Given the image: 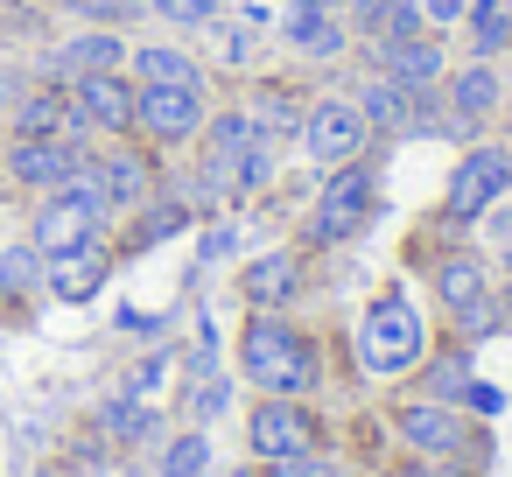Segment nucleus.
<instances>
[{
  "label": "nucleus",
  "instance_id": "13",
  "mask_svg": "<svg viewBox=\"0 0 512 477\" xmlns=\"http://www.w3.org/2000/svg\"><path fill=\"white\" fill-rule=\"evenodd\" d=\"M274 43L295 64H337V57H351V22L337 8H323V0H281Z\"/></svg>",
  "mask_w": 512,
  "mask_h": 477
},
{
  "label": "nucleus",
  "instance_id": "27",
  "mask_svg": "<svg viewBox=\"0 0 512 477\" xmlns=\"http://www.w3.org/2000/svg\"><path fill=\"white\" fill-rule=\"evenodd\" d=\"M57 15L71 29H127L134 36V22L148 15V0H57Z\"/></svg>",
  "mask_w": 512,
  "mask_h": 477
},
{
  "label": "nucleus",
  "instance_id": "15",
  "mask_svg": "<svg viewBox=\"0 0 512 477\" xmlns=\"http://www.w3.org/2000/svg\"><path fill=\"white\" fill-rule=\"evenodd\" d=\"M246 120L267 134V141H295L302 134V113H309V85L295 71H253L246 92H239Z\"/></svg>",
  "mask_w": 512,
  "mask_h": 477
},
{
  "label": "nucleus",
  "instance_id": "21",
  "mask_svg": "<svg viewBox=\"0 0 512 477\" xmlns=\"http://www.w3.org/2000/svg\"><path fill=\"white\" fill-rule=\"evenodd\" d=\"M344 92L358 99V113H365V127H372V141H379V148H386V141H400V120H407V85H393L386 71H358Z\"/></svg>",
  "mask_w": 512,
  "mask_h": 477
},
{
  "label": "nucleus",
  "instance_id": "11",
  "mask_svg": "<svg viewBox=\"0 0 512 477\" xmlns=\"http://www.w3.org/2000/svg\"><path fill=\"white\" fill-rule=\"evenodd\" d=\"M78 162H85V148H71V141H57V134H8V141H0V183H8V190H29V197L64 190Z\"/></svg>",
  "mask_w": 512,
  "mask_h": 477
},
{
  "label": "nucleus",
  "instance_id": "2",
  "mask_svg": "<svg viewBox=\"0 0 512 477\" xmlns=\"http://www.w3.org/2000/svg\"><path fill=\"white\" fill-rule=\"evenodd\" d=\"M379 176H386V162H379V155H358V162L323 169L316 204H309V218H302L295 246H302V253H309V246H351V239L379 218V204H386Z\"/></svg>",
  "mask_w": 512,
  "mask_h": 477
},
{
  "label": "nucleus",
  "instance_id": "3",
  "mask_svg": "<svg viewBox=\"0 0 512 477\" xmlns=\"http://www.w3.org/2000/svg\"><path fill=\"white\" fill-rule=\"evenodd\" d=\"M421 358H428L421 309L407 302V288H379L372 309H365V323H358V365L379 372V379H393V372H414Z\"/></svg>",
  "mask_w": 512,
  "mask_h": 477
},
{
  "label": "nucleus",
  "instance_id": "14",
  "mask_svg": "<svg viewBox=\"0 0 512 477\" xmlns=\"http://www.w3.org/2000/svg\"><path fill=\"white\" fill-rule=\"evenodd\" d=\"M393 435H400L414 456H435V463H449V456H463V442H470L477 428L463 421V407L414 393V400H393Z\"/></svg>",
  "mask_w": 512,
  "mask_h": 477
},
{
  "label": "nucleus",
  "instance_id": "16",
  "mask_svg": "<svg viewBox=\"0 0 512 477\" xmlns=\"http://www.w3.org/2000/svg\"><path fill=\"white\" fill-rule=\"evenodd\" d=\"M302 288H309V253L302 246H274V253L239 267V302L246 309H295Z\"/></svg>",
  "mask_w": 512,
  "mask_h": 477
},
{
  "label": "nucleus",
  "instance_id": "5",
  "mask_svg": "<svg viewBox=\"0 0 512 477\" xmlns=\"http://www.w3.org/2000/svg\"><path fill=\"white\" fill-rule=\"evenodd\" d=\"M442 106H449V141L463 148V141H484L491 127H498V113L512 106V78H505V64H491V57H463V64H449V78H442Z\"/></svg>",
  "mask_w": 512,
  "mask_h": 477
},
{
  "label": "nucleus",
  "instance_id": "10",
  "mask_svg": "<svg viewBox=\"0 0 512 477\" xmlns=\"http://www.w3.org/2000/svg\"><path fill=\"white\" fill-rule=\"evenodd\" d=\"M85 162L99 169V183H106V197H113V218H127V211H141L155 190H162V155L141 141V134H120V141H99V148H85Z\"/></svg>",
  "mask_w": 512,
  "mask_h": 477
},
{
  "label": "nucleus",
  "instance_id": "37",
  "mask_svg": "<svg viewBox=\"0 0 512 477\" xmlns=\"http://www.w3.org/2000/svg\"><path fill=\"white\" fill-rule=\"evenodd\" d=\"M498 267H505V274H512V239H498Z\"/></svg>",
  "mask_w": 512,
  "mask_h": 477
},
{
  "label": "nucleus",
  "instance_id": "31",
  "mask_svg": "<svg viewBox=\"0 0 512 477\" xmlns=\"http://www.w3.org/2000/svg\"><path fill=\"white\" fill-rule=\"evenodd\" d=\"M260 477H351L337 456H323V449H309V456H288V463H267Z\"/></svg>",
  "mask_w": 512,
  "mask_h": 477
},
{
  "label": "nucleus",
  "instance_id": "35",
  "mask_svg": "<svg viewBox=\"0 0 512 477\" xmlns=\"http://www.w3.org/2000/svg\"><path fill=\"white\" fill-rule=\"evenodd\" d=\"M393 477H449V470H442V463H435V456H421V463H400V470H393Z\"/></svg>",
  "mask_w": 512,
  "mask_h": 477
},
{
  "label": "nucleus",
  "instance_id": "32",
  "mask_svg": "<svg viewBox=\"0 0 512 477\" xmlns=\"http://www.w3.org/2000/svg\"><path fill=\"white\" fill-rule=\"evenodd\" d=\"M29 85H36V78H29V64H22V57H0V113H8Z\"/></svg>",
  "mask_w": 512,
  "mask_h": 477
},
{
  "label": "nucleus",
  "instance_id": "28",
  "mask_svg": "<svg viewBox=\"0 0 512 477\" xmlns=\"http://www.w3.org/2000/svg\"><path fill=\"white\" fill-rule=\"evenodd\" d=\"M99 428H106L113 442H127V449H134V442H148V435H155V414L127 393V400H106V407H99Z\"/></svg>",
  "mask_w": 512,
  "mask_h": 477
},
{
  "label": "nucleus",
  "instance_id": "29",
  "mask_svg": "<svg viewBox=\"0 0 512 477\" xmlns=\"http://www.w3.org/2000/svg\"><path fill=\"white\" fill-rule=\"evenodd\" d=\"M148 15H155L169 36H197V29H211V15H225V8H211V0H148Z\"/></svg>",
  "mask_w": 512,
  "mask_h": 477
},
{
  "label": "nucleus",
  "instance_id": "4",
  "mask_svg": "<svg viewBox=\"0 0 512 477\" xmlns=\"http://www.w3.org/2000/svg\"><path fill=\"white\" fill-rule=\"evenodd\" d=\"M435 295H442V316L456 323V337L470 344V337H484V330H498V316H505V302H498V288H491V260L484 253H470V246H449L435 267Z\"/></svg>",
  "mask_w": 512,
  "mask_h": 477
},
{
  "label": "nucleus",
  "instance_id": "20",
  "mask_svg": "<svg viewBox=\"0 0 512 477\" xmlns=\"http://www.w3.org/2000/svg\"><path fill=\"white\" fill-rule=\"evenodd\" d=\"M127 78H134V85H211L204 57H197L183 36H169V43H134V50H127Z\"/></svg>",
  "mask_w": 512,
  "mask_h": 477
},
{
  "label": "nucleus",
  "instance_id": "39",
  "mask_svg": "<svg viewBox=\"0 0 512 477\" xmlns=\"http://www.w3.org/2000/svg\"><path fill=\"white\" fill-rule=\"evenodd\" d=\"M15 8H50V15H57V0H15Z\"/></svg>",
  "mask_w": 512,
  "mask_h": 477
},
{
  "label": "nucleus",
  "instance_id": "33",
  "mask_svg": "<svg viewBox=\"0 0 512 477\" xmlns=\"http://www.w3.org/2000/svg\"><path fill=\"white\" fill-rule=\"evenodd\" d=\"M421 22H428V29H442V36H456V22H463V0H421Z\"/></svg>",
  "mask_w": 512,
  "mask_h": 477
},
{
  "label": "nucleus",
  "instance_id": "24",
  "mask_svg": "<svg viewBox=\"0 0 512 477\" xmlns=\"http://www.w3.org/2000/svg\"><path fill=\"white\" fill-rule=\"evenodd\" d=\"M64 43V57H71V71L85 78V71H127V50H134V36L127 29H71V36H57ZM71 78V85H78Z\"/></svg>",
  "mask_w": 512,
  "mask_h": 477
},
{
  "label": "nucleus",
  "instance_id": "25",
  "mask_svg": "<svg viewBox=\"0 0 512 477\" xmlns=\"http://www.w3.org/2000/svg\"><path fill=\"white\" fill-rule=\"evenodd\" d=\"M64 113H71V85H29L8 113V134H64Z\"/></svg>",
  "mask_w": 512,
  "mask_h": 477
},
{
  "label": "nucleus",
  "instance_id": "12",
  "mask_svg": "<svg viewBox=\"0 0 512 477\" xmlns=\"http://www.w3.org/2000/svg\"><path fill=\"white\" fill-rule=\"evenodd\" d=\"M358 57V71H386L393 85H407V92H428V85H442L449 78V36L442 29H414L407 43H365V50H351Z\"/></svg>",
  "mask_w": 512,
  "mask_h": 477
},
{
  "label": "nucleus",
  "instance_id": "19",
  "mask_svg": "<svg viewBox=\"0 0 512 477\" xmlns=\"http://www.w3.org/2000/svg\"><path fill=\"white\" fill-rule=\"evenodd\" d=\"M113 267H120V253H113V239H92V246H71V253H57V260H43V295H57V302H92L106 281H113Z\"/></svg>",
  "mask_w": 512,
  "mask_h": 477
},
{
  "label": "nucleus",
  "instance_id": "18",
  "mask_svg": "<svg viewBox=\"0 0 512 477\" xmlns=\"http://www.w3.org/2000/svg\"><path fill=\"white\" fill-rule=\"evenodd\" d=\"M71 99H78V113L99 127V141L134 134V99H141V85H134L127 71H85V78L71 85Z\"/></svg>",
  "mask_w": 512,
  "mask_h": 477
},
{
  "label": "nucleus",
  "instance_id": "26",
  "mask_svg": "<svg viewBox=\"0 0 512 477\" xmlns=\"http://www.w3.org/2000/svg\"><path fill=\"white\" fill-rule=\"evenodd\" d=\"M414 372H421V393H428V400H449V407H463V386H470V344L456 337V351H442V358H421Z\"/></svg>",
  "mask_w": 512,
  "mask_h": 477
},
{
  "label": "nucleus",
  "instance_id": "1",
  "mask_svg": "<svg viewBox=\"0 0 512 477\" xmlns=\"http://www.w3.org/2000/svg\"><path fill=\"white\" fill-rule=\"evenodd\" d=\"M239 372L260 393H295L309 400L323 386V351L302 323H288V309H253L239 330Z\"/></svg>",
  "mask_w": 512,
  "mask_h": 477
},
{
  "label": "nucleus",
  "instance_id": "23",
  "mask_svg": "<svg viewBox=\"0 0 512 477\" xmlns=\"http://www.w3.org/2000/svg\"><path fill=\"white\" fill-rule=\"evenodd\" d=\"M456 36H463V57H512V8L505 0H463V22H456Z\"/></svg>",
  "mask_w": 512,
  "mask_h": 477
},
{
  "label": "nucleus",
  "instance_id": "22",
  "mask_svg": "<svg viewBox=\"0 0 512 477\" xmlns=\"http://www.w3.org/2000/svg\"><path fill=\"white\" fill-rule=\"evenodd\" d=\"M260 50H267V36H260L253 15H239V0H232L225 15H211V57H218V71L253 78V71H260Z\"/></svg>",
  "mask_w": 512,
  "mask_h": 477
},
{
  "label": "nucleus",
  "instance_id": "36",
  "mask_svg": "<svg viewBox=\"0 0 512 477\" xmlns=\"http://www.w3.org/2000/svg\"><path fill=\"white\" fill-rule=\"evenodd\" d=\"M498 141H505V148H512V106H505V113H498Z\"/></svg>",
  "mask_w": 512,
  "mask_h": 477
},
{
  "label": "nucleus",
  "instance_id": "8",
  "mask_svg": "<svg viewBox=\"0 0 512 477\" xmlns=\"http://www.w3.org/2000/svg\"><path fill=\"white\" fill-rule=\"evenodd\" d=\"M498 197H512V148L505 141H463L456 169H449V190H442V225H477Z\"/></svg>",
  "mask_w": 512,
  "mask_h": 477
},
{
  "label": "nucleus",
  "instance_id": "17",
  "mask_svg": "<svg viewBox=\"0 0 512 477\" xmlns=\"http://www.w3.org/2000/svg\"><path fill=\"white\" fill-rule=\"evenodd\" d=\"M260 141V127L246 120V106L232 99V106H211V120H204V134H197V148H190V162L211 176V183H225L232 190V169H239V155Z\"/></svg>",
  "mask_w": 512,
  "mask_h": 477
},
{
  "label": "nucleus",
  "instance_id": "40",
  "mask_svg": "<svg viewBox=\"0 0 512 477\" xmlns=\"http://www.w3.org/2000/svg\"><path fill=\"white\" fill-rule=\"evenodd\" d=\"M323 8H337V15H344V8H351V0H323Z\"/></svg>",
  "mask_w": 512,
  "mask_h": 477
},
{
  "label": "nucleus",
  "instance_id": "30",
  "mask_svg": "<svg viewBox=\"0 0 512 477\" xmlns=\"http://www.w3.org/2000/svg\"><path fill=\"white\" fill-rule=\"evenodd\" d=\"M204 463H211V442L190 428V435H176V442H169V456H162V477H197Z\"/></svg>",
  "mask_w": 512,
  "mask_h": 477
},
{
  "label": "nucleus",
  "instance_id": "38",
  "mask_svg": "<svg viewBox=\"0 0 512 477\" xmlns=\"http://www.w3.org/2000/svg\"><path fill=\"white\" fill-rule=\"evenodd\" d=\"M0 50H8V0H0Z\"/></svg>",
  "mask_w": 512,
  "mask_h": 477
},
{
  "label": "nucleus",
  "instance_id": "34",
  "mask_svg": "<svg viewBox=\"0 0 512 477\" xmlns=\"http://www.w3.org/2000/svg\"><path fill=\"white\" fill-rule=\"evenodd\" d=\"M463 407H477V414H498V407H505V393H498V386H477V379H470V386H463Z\"/></svg>",
  "mask_w": 512,
  "mask_h": 477
},
{
  "label": "nucleus",
  "instance_id": "6",
  "mask_svg": "<svg viewBox=\"0 0 512 477\" xmlns=\"http://www.w3.org/2000/svg\"><path fill=\"white\" fill-rule=\"evenodd\" d=\"M211 85H141L134 99V134L155 148V155H190L204 120H211Z\"/></svg>",
  "mask_w": 512,
  "mask_h": 477
},
{
  "label": "nucleus",
  "instance_id": "9",
  "mask_svg": "<svg viewBox=\"0 0 512 477\" xmlns=\"http://www.w3.org/2000/svg\"><path fill=\"white\" fill-rule=\"evenodd\" d=\"M316 442H323V421H316L309 400H295V393H260L253 400V414H246L253 463H288V456H309Z\"/></svg>",
  "mask_w": 512,
  "mask_h": 477
},
{
  "label": "nucleus",
  "instance_id": "7",
  "mask_svg": "<svg viewBox=\"0 0 512 477\" xmlns=\"http://www.w3.org/2000/svg\"><path fill=\"white\" fill-rule=\"evenodd\" d=\"M295 141H302V155H309L316 169L379 155V141H372V127H365V113H358V99H351L344 85L309 92V113H302V134H295Z\"/></svg>",
  "mask_w": 512,
  "mask_h": 477
}]
</instances>
